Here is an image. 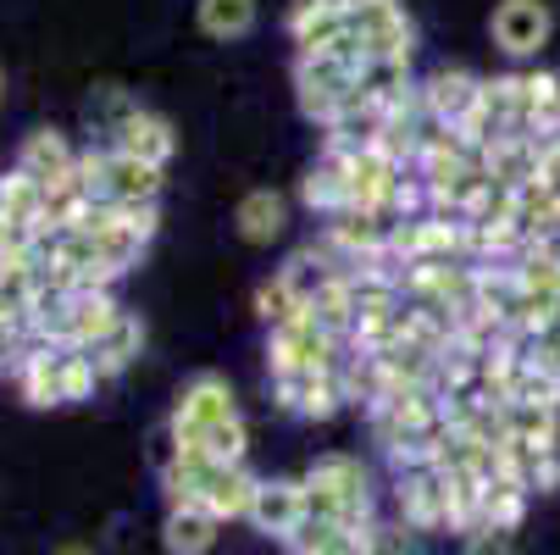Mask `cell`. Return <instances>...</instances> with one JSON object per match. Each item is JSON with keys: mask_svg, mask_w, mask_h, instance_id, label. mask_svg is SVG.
I'll list each match as a JSON object with an SVG mask.
<instances>
[{"mask_svg": "<svg viewBox=\"0 0 560 555\" xmlns=\"http://www.w3.org/2000/svg\"><path fill=\"white\" fill-rule=\"evenodd\" d=\"M361 67H366V56L355 50L350 34H345L339 45H328V50H300V56H294V101H300V112H305L311 123L328 128V123L350 106Z\"/></svg>", "mask_w": 560, "mask_h": 555, "instance_id": "cell-3", "label": "cell"}, {"mask_svg": "<svg viewBox=\"0 0 560 555\" xmlns=\"http://www.w3.org/2000/svg\"><path fill=\"white\" fill-rule=\"evenodd\" d=\"M238 423V401H233V383L222 372H195L178 383V401H173V417H167V439L173 444H189L195 433H211V428H228Z\"/></svg>", "mask_w": 560, "mask_h": 555, "instance_id": "cell-9", "label": "cell"}, {"mask_svg": "<svg viewBox=\"0 0 560 555\" xmlns=\"http://www.w3.org/2000/svg\"><path fill=\"white\" fill-rule=\"evenodd\" d=\"M300 495H305V517L372 528V472L361 455H345V450L316 455L300 478Z\"/></svg>", "mask_w": 560, "mask_h": 555, "instance_id": "cell-4", "label": "cell"}, {"mask_svg": "<svg viewBox=\"0 0 560 555\" xmlns=\"http://www.w3.org/2000/svg\"><path fill=\"white\" fill-rule=\"evenodd\" d=\"M233 228H238V240L245 245H278L283 233H289V195L278 189H245L233 206Z\"/></svg>", "mask_w": 560, "mask_h": 555, "instance_id": "cell-19", "label": "cell"}, {"mask_svg": "<svg viewBox=\"0 0 560 555\" xmlns=\"http://www.w3.org/2000/svg\"><path fill=\"white\" fill-rule=\"evenodd\" d=\"M101 383H106V378L95 372L90 350H61V394H67V406L95 401V389H101Z\"/></svg>", "mask_w": 560, "mask_h": 555, "instance_id": "cell-29", "label": "cell"}, {"mask_svg": "<svg viewBox=\"0 0 560 555\" xmlns=\"http://www.w3.org/2000/svg\"><path fill=\"white\" fill-rule=\"evenodd\" d=\"M345 361V339H334L311 311L289 316V323L267 328V367L272 378H294V372H339Z\"/></svg>", "mask_w": 560, "mask_h": 555, "instance_id": "cell-6", "label": "cell"}, {"mask_svg": "<svg viewBox=\"0 0 560 555\" xmlns=\"http://www.w3.org/2000/svg\"><path fill=\"white\" fill-rule=\"evenodd\" d=\"M417 178H422V195H428V211H439V217H471V206L483 200V189H489V167H483V155H477L471 144H460V134L455 128H439L433 123V134L422 139V155H417V167H411Z\"/></svg>", "mask_w": 560, "mask_h": 555, "instance_id": "cell-2", "label": "cell"}, {"mask_svg": "<svg viewBox=\"0 0 560 555\" xmlns=\"http://www.w3.org/2000/svg\"><path fill=\"white\" fill-rule=\"evenodd\" d=\"M300 200L316 217H339L350 211V150H323L300 178Z\"/></svg>", "mask_w": 560, "mask_h": 555, "instance_id": "cell-18", "label": "cell"}, {"mask_svg": "<svg viewBox=\"0 0 560 555\" xmlns=\"http://www.w3.org/2000/svg\"><path fill=\"white\" fill-rule=\"evenodd\" d=\"M133 112H139V101H133L122 84H95L90 101H84V123H90V134H95L101 144H112Z\"/></svg>", "mask_w": 560, "mask_h": 555, "instance_id": "cell-26", "label": "cell"}, {"mask_svg": "<svg viewBox=\"0 0 560 555\" xmlns=\"http://www.w3.org/2000/svg\"><path fill=\"white\" fill-rule=\"evenodd\" d=\"M222 539V522L200 506H167V522H162V550L167 555H211Z\"/></svg>", "mask_w": 560, "mask_h": 555, "instance_id": "cell-22", "label": "cell"}, {"mask_svg": "<svg viewBox=\"0 0 560 555\" xmlns=\"http://www.w3.org/2000/svg\"><path fill=\"white\" fill-rule=\"evenodd\" d=\"M0 217H12L34 233H45V184H34L28 173H0Z\"/></svg>", "mask_w": 560, "mask_h": 555, "instance_id": "cell-28", "label": "cell"}, {"mask_svg": "<svg viewBox=\"0 0 560 555\" xmlns=\"http://www.w3.org/2000/svg\"><path fill=\"white\" fill-rule=\"evenodd\" d=\"M489 34L511 61H533L555 34V12H549V0H500L489 18Z\"/></svg>", "mask_w": 560, "mask_h": 555, "instance_id": "cell-10", "label": "cell"}, {"mask_svg": "<svg viewBox=\"0 0 560 555\" xmlns=\"http://www.w3.org/2000/svg\"><path fill=\"white\" fill-rule=\"evenodd\" d=\"M460 555H516V539L500 528H471L460 533Z\"/></svg>", "mask_w": 560, "mask_h": 555, "instance_id": "cell-32", "label": "cell"}, {"mask_svg": "<svg viewBox=\"0 0 560 555\" xmlns=\"http://www.w3.org/2000/svg\"><path fill=\"white\" fill-rule=\"evenodd\" d=\"M12 167L50 189V184H61V178H72V173H78V150H72V139H67L61 128H34V134H23L18 162H12Z\"/></svg>", "mask_w": 560, "mask_h": 555, "instance_id": "cell-16", "label": "cell"}, {"mask_svg": "<svg viewBox=\"0 0 560 555\" xmlns=\"http://www.w3.org/2000/svg\"><path fill=\"white\" fill-rule=\"evenodd\" d=\"M555 328H560V316H555Z\"/></svg>", "mask_w": 560, "mask_h": 555, "instance_id": "cell-35", "label": "cell"}, {"mask_svg": "<svg viewBox=\"0 0 560 555\" xmlns=\"http://www.w3.org/2000/svg\"><path fill=\"white\" fill-rule=\"evenodd\" d=\"M527 489L511 484V478H489L483 500H477V528H500V533H516L522 517H527Z\"/></svg>", "mask_w": 560, "mask_h": 555, "instance_id": "cell-27", "label": "cell"}, {"mask_svg": "<svg viewBox=\"0 0 560 555\" xmlns=\"http://www.w3.org/2000/svg\"><path fill=\"white\" fill-rule=\"evenodd\" d=\"M366 555H428V544H422V533H411L406 522H377Z\"/></svg>", "mask_w": 560, "mask_h": 555, "instance_id": "cell-31", "label": "cell"}, {"mask_svg": "<svg viewBox=\"0 0 560 555\" xmlns=\"http://www.w3.org/2000/svg\"><path fill=\"white\" fill-rule=\"evenodd\" d=\"M112 144H117V150H128V155H139V162H150V167H162V173H167V162L178 155V128H173L162 112L139 106V112L122 123V134H117Z\"/></svg>", "mask_w": 560, "mask_h": 555, "instance_id": "cell-20", "label": "cell"}, {"mask_svg": "<svg viewBox=\"0 0 560 555\" xmlns=\"http://www.w3.org/2000/svg\"><path fill=\"white\" fill-rule=\"evenodd\" d=\"M350 39L366 61H411L417 23L406 0H350Z\"/></svg>", "mask_w": 560, "mask_h": 555, "instance_id": "cell-8", "label": "cell"}, {"mask_svg": "<svg viewBox=\"0 0 560 555\" xmlns=\"http://www.w3.org/2000/svg\"><path fill=\"white\" fill-rule=\"evenodd\" d=\"M417 90H422V106H428V117L439 128H460V117L477 106V95H483V78L466 72V67H439V72L422 78Z\"/></svg>", "mask_w": 560, "mask_h": 555, "instance_id": "cell-13", "label": "cell"}, {"mask_svg": "<svg viewBox=\"0 0 560 555\" xmlns=\"http://www.w3.org/2000/svg\"><path fill=\"white\" fill-rule=\"evenodd\" d=\"M300 311H305V305L294 300V289H289V284H283L278 273H272L267 284H256V316H261V323H267V328H278V323H289V316H300Z\"/></svg>", "mask_w": 560, "mask_h": 555, "instance_id": "cell-30", "label": "cell"}, {"mask_svg": "<svg viewBox=\"0 0 560 555\" xmlns=\"http://www.w3.org/2000/svg\"><path fill=\"white\" fill-rule=\"evenodd\" d=\"M388 262L394 267H417V262H471V233L460 217L417 211L406 222L388 228Z\"/></svg>", "mask_w": 560, "mask_h": 555, "instance_id": "cell-7", "label": "cell"}, {"mask_svg": "<svg viewBox=\"0 0 560 555\" xmlns=\"http://www.w3.org/2000/svg\"><path fill=\"white\" fill-rule=\"evenodd\" d=\"M394 506H399V522L411 533L450 528V495H444L439 466H399L394 472Z\"/></svg>", "mask_w": 560, "mask_h": 555, "instance_id": "cell-11", "label": "cell"}, {"mask_svg": "<svg viewBox=\"0 0 560 555\" xmlns=\"http://www.w3.org/2000/svg\"><path fill=\"white\" fill-rule=\"evenodd\" d=\"M139 350H144V323H139L133 311H122L117 328H112L101 345H90V361H95L101 378H117V372H128V367L139 361Z\"/></svg>", "mask_w": 560, "mask_h": 555, "instance_id": "cell-25", "label": "cell"}, {"mask_svg": "<svg viewBox=\"0 0 560 555\" xmlns=\"http://www.w3.org/2000/svg\"><path fill=\"white\" fill-rule=\"evenodd\" d=\"M283 28L300 50H328L350 34V0H294Z\"/></svg>", "mask_w": 560, "mask_h": 555, "instance_id": "cell-14", "label": "cell"}, {"mask_svg": "<svg viewBox=\"0 0 560 555\" xmlns=\"http://www.w3.org/2000/svg\"><path fill=\"white\" fill-rule=\"evenodd\" d=\"M261 7L256 0H195V23L211 45H233V39H245L256 28Z\"/></svg>", "mask_w": 560, "mask_h": 555, "instance_id": "cell-24", "label": "cell"}, {"mask_svg": "<svg viewBox=\"0 0 560 555\" xmlns=\"http://www.w3.org/2000/svg\"><path fill=\"white\" fill-rule=\"evenodd\" d=\"M162 495L167 506H200L211 511L217 522H245L250 517V500H256V472L245 461H217V455H200V450H173V439L162 433Z\"/></svg>", "mask_w": 560, "mask_h": 555, "instance_id": "cell-1", "label": "cell"}, {"mask_svg": "<svg viewBox=\"0 0 560 555\" xmlns=\"http://www.w3.org/2000/svg\"><path fill=\"white\" fill-rule=\"evenodd\" d=\"M272 401L289 417L328 423L345 412V389H339V372H294V378H272Z\"/></svg>", "mask_w": 560, "mask_h": 555, "instance_id": "cell-12", "label": "cell"}, {"mask_svg": "<svg viewBox=\"0 0 560 555\" xmlns=\"http://www.w3.org/2000/svg\"><path fill=\"white\" fill-rule=\"evenodd\" d=\"M377 528V522H372ZM366 522H323V517H300V528L283 539L289 555H366L372 550Z\"/></svg>", "mask_w": 560, "mask_h": 555, "instance_id": "cell-15", "label": "cell"}, {"mask_svg": "<svg viewBox=\"0 0 560 555\" xmlns=\"http://www.w3.org/2000/svg\"><path fill=\"white\" fill-rule=\"evenodd\" d=\"M538 162H544V139H527V134H505L500 144L483 150L489 184H500V189H527V184H538Z\"/></svg>", "mask_w": 560, "mask_h": 555, "instance_id": "cell-21", "label": "cell"}, {"mask_svg": "<svg viewBox=\"0 0 560 555\" xmlns=\"http://www.w3.org/2000/svg\"><path fill=\"white\" fill-rule=\"evenodd\" d=\"M78 178H84V195L95 206H155L162 200L167 173L139 162V155L117 150V144H90L78 150Z\"/></svg>", "mask_w": 560, "mask_h": 555, "instance_id": "cell-5", "label": "cell"}, {"mask_svg": "<svg viewBox=\"0 0 560 555\" xmlns=\"http://www.w3.org/2000/svg\"><path fill=\"white\" fill-rule=\"evenodd\" d=\"M300 517H305V495H300V478H261L256 484V500H250V528L256 533H267V539H289L294 528H300Z\"/></svg>", "mask_w": 560, "mask_h": 555, "instance_id": "cell-17", "label": "cell"}, {"mask_svg": "<svg viewBox=\"0 0 560 555\" xmlns=\"http://www.w3.org/2000/svg\"><path fill=\"white\" fill-rule=\"evenodd\" d=\"M12 378H18V394H23V401H28L34 412L67 406V394H61V350H50V345H34Z\"/></svg>", "mask_w": 560, "mask_h": 555, "instance_id": "cell-23", "label": "cell"}, {"mask_svg": "<svg viewBox=\"0 0 560 555\" xmlns=\"http://www.w3.org/2000/svg\"><path fill=\"white\" fill-rule=\"evenodd\" d=\"M50 555H95V550H84V544H61V550H50Z\"/></svg>", "mask_w": 560, "mask_h": 555, "instance_id": "cell-33", "label": "cell"}, {"mask_svg": "<svg viewBox=\"0 0 560 555\" xmlns=\"http://www.w3.org/2000/svg\"><path fill=\"white\" fill-rule=\"evenodd\" d=\"M0 90H7V72H0Z\"/></svg>", "mask_w": 560, "mask_h": 555, "instance_id": "cell-34", "label": "cell"}]
</instances>
